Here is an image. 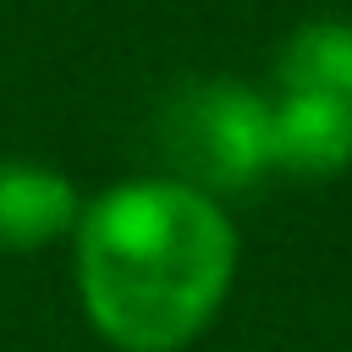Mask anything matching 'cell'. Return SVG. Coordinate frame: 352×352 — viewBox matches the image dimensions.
Segmentation results:
<instances>
[{"mask_svg": "<svg viewBox=\"0 0 352 352\" xmlns=\"http://www.w3.org/2000/svg\"><path fill=\"white\" fill-rule=\"evenodd\" d=\"M280 94H319L352 104V16H314L292 28L275 55Z\"/></svg>", "mask_w": 352, "mask_h": 352, "instance_id": "cell-5", "label": "cell"}, {"mask_svg": "<svg viewBox=\"0 0 352 352\" xmlns=\"http://www.w3.org/2000/svg\"><path fill=\"white\" fill-rule=\"evenodd\" d=\"M72 275L99 341L116 352H182L214 324L236 280V226L192 182L138 176L82 204Z\"/></svg>", "mask_w": 352, "mask_h": 352, "instance_id": "cell-1", "label": "cell"}, {"mask_svg": "<svg viewBox=\"0 0 352 352\" xmlns=\"http://www.w3.org/2000/svg\"><path fill=\"white\" fill-rule=\"evenodd\" d=\"M270 170L330 182L352 170V104L319 94H280L270 104Z\"/></svg>", "mask_w": 352, "mask_h": 352, "instance_id": "cell-3", "label": "cell"}, {"mask_svg": "<svg viewBox=\"0 0 352 352\" xmlns=\"http://www.w3.org/2000/svg\"><path fill=\"white\" fill-rule=\"evenodd\" d=\"M82 214L77 187L38 160H0V253H38L60 236H72Z\"/></svg>", "mask_w": 352, "mask_h": 352, "instance_id": "cell-4", "label": "cell"}, {"mask_svg": "<svg viewBox=\"0 0 352 352\" xmlns=\"http://www.w3.org/2000/svg\"><path fill=\"white\" fill-rule=\"evenodd\" d=\"M165 154L170 176L209 198L253 187L270 170V99L231 77L182 88L165 110Z\"/></svg>", "mask_w": 352, "mask_h": 352, "instance_id": "cell-2", "label": "cell"}]
</instances>
